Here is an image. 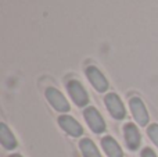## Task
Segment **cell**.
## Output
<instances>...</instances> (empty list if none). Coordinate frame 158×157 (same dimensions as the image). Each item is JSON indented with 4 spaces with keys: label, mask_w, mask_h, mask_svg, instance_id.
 Listing matches in <instances>:
<instances>
[{
    "label": "cell",
    "mask_w": 158,
    "mask_h": 157,
    "mask_svg": "<svg viewBox=\"0 0 158 157\" xmlns=\"http://www.w3.org/2000/svg\"><path fill=\"white\" fill-rule=\"evenodd\" d=\"M0 143L6 150H14L17 147V139L14 134L10 131V128L2 122L0 124Z\"/></svg>",
    "instance_id": "9"
},
{
    "label": "cell",
    "mask_w": 158,
    "mask_h": 157,
    "mask_svg": "<svg viewBox=\"0 0 158 157\" xmlns=\"http://www.w3.org/2000/svg\"><path fill=\"white\" fill-rule=\"evenodd\" d=\"M101 147L104 149V152L108 157H123V152L121 146L111 136H104L101 139Z\"/></svg>",
    "instance_id": "10"
},
{
    "label": "cell",
    "mask_w": 158,
    "mask_h": 157,
    "mask_svg": "<svg viewBox=\"0 0 158 157\" xmlns=\"http://www.w3.org/2000/svg\"><path fill=\"white\" fill-rule=\"evenodd\" d=\"M85 74H86L89 82L92 83V86L96 89L97 92L103 93L108 89V81L106 79V77L103 75V72L94 66H89L85 70Z\"/></svg>",
    "instance_id": "6"
},
{
    "label": "cell",
    "mask_w": 158,
    "mask_h": 157,
    "mask_svg": "<svg viewBox=\"0 0 158 157\" xmlns=\"http://www.w3.org/2000/svg\"><path fill=\"white\" fill-rule=\"evenodd\" d=\"M8 157H22L21 155H11V156H8Z\"/></svg>",
    "instance_id": "14"
},
{
    "label": "cell",
    "mask_w": 158,
    "mask_h": 157,
    "mask_svg": "<svg viewBox=\"0 0 158 157\" xmlns=\"http://www.w3.org/2000/svg\"><path fill=\"white\" fill-rule=\"evenodd\" d=\"M123 136H125V143L128 146L129 150H137L140 147V143H142V136H140V132L137 129V127L132 122H128V124L123 127Z\"/></svg>",
    "instance_id": "8"
},
{
    "label": "cell",
    "mask_w": 158,
    "mask_h": 157,
    "mask_svg": "<svg viewBox=\"0 0 158 157\" xmlns=\"http://www.w3.org/2000/svg\"><path fill=\"white\" fill-rule=\"evenodd\" d=\"M83 117H85V121L89 125V128L94 134H103L104 131H106L104 118L101 117V114L98 113L96 107H92V106L86 107L83 111Z\"/></svg>",
    "instance_id": "4"
},
{
    "label": "cell",
    "mask_w": 158,
    "mask_h": 157,
    "mask_svg": "<svg viewBox=\"0 0 158 157\" xmlns=\"http://www.w3.org/2000/svg\"><path fill=\"white\" fill-rule=\"evenodd\" d=\"M104 103H106V107L108 110V113L111 114L112 118L115 120H123L126 117V110L125 106L122 104V100L119 99L117 93H108L104 97Z\"/></svg>",
    "instance_id": "5"
},
{
    "label": "cell",
    "mask_w": 158,
    "mask_h": 157,
    "mask_svg": "<svg viewBox=\"0 0 158 157\" xmlns=\"http://www.w3.org/2000/svg\"><path fill=\"white\" fill-rule=\"evenodd\" d=\"M79 149H81L83 157H101L100 150L97 149L94 142L89 138H83L79 142Z\"/></svg>",
    "instance_id": "11"
},
{
    "label": "cell",
    "mask_w": 158,
    "mask_h": 157,
    "mask_svg": "<svg viewBox=\"0 0 158 157\" xmlns=\"http://www.w3.org/2000/svg\"><path fill=\"white\" fill-rule=\"evenodd\" d=\"M44 96H46L47 102L52 104V107L56 111H60V113H68L71 110V106H69L68 100L65 99L63 93H61L58 89L56 88H47L44 92Z\"/></svg>",
    "instance_id": "2"
},
{
    "label": "cell",
    "mask_w": 158,
    "mask_h": 157,
    "mask_svg": "<svg viewBox=\"0 0 158 157\" xmlns=\"http://www.w3.org/2000/svg\"><path fill=\"white\" fill-rule=\"evenodd\" d=\"M67 91H68L71 99L74 100V103L78 107H85L89 103V95H87L86 89L83 88L79 81L71 79L67 82Z\"/></svg>",
    "instance_id": "1"
},
{
    "label": "cell",
    "mask_w": 158,
    "mask_h": 157,
    "mask_svg": "<svg viewBox=\"0 0 158 157\" xmlns=\"http://www.w3.org/2000/svg\"><path fill=\"white\" fill-rule=\"evenodd\" d=\"M129 107H131L132 116H133L135 121H136L140 127H146V125L148 124L150 116H148L147 108H146L143 100L137 96L131 97V99H129Z\"/></svg>",
    "instance_id": "3"
},
{
    "label": "cell",
    "mask_w": 158,
    "mask_h": 157,
    "mask_svg": "<svg viewBox=\"0 0 158 157\" xmlns=\"http://www.w3.org/2000/svg\"><path fill=\"white\" fill-rule=\"evenodd\" d=\"M147 135L154 145L158 147V124H151L147 128Z\"/></svg>",
    "instance_id": "12"
},
{
    "label": "cell",
    "mask_w": 158,
    "mask_h": 157,
    "mask_svg": "<svg viewBox=\"0 0 158 157\" xmlns=\"http://www.w3.org/2000/svg\"><path fill=\"white\" fill-rule=\"evenodd\" d=\"M140 157H157V155L154 153L153 149H150V147H144V149L142 150V153H140Z\"/></svg>",
    "instance_id": "13"
},
{
    "label": "cell",
    "mask_w": 158,
    "mask_h": 157,
    "mask_svg": "<svg viewBox=\"0 0 158 157\" xmlns=\"http://www.w3.org/2000/svg\"><path fill=\"white\" fill-rule=\"evenodd\" d=\"M58 124H60L61 129L68 134L69 136H72V138H79V136L83 135L82 125L79 124L74 117L68 116V114H63V116L58 117Z\"/></svg>",
    "instance_id": "7"
}]
</instances>
